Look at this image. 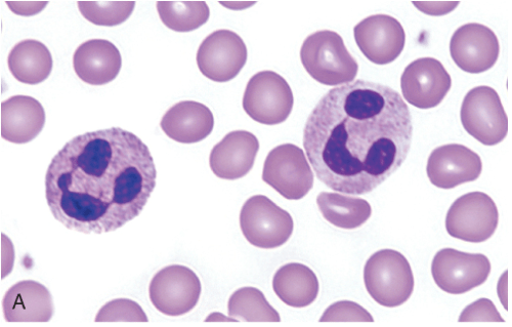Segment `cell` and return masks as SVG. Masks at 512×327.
Instances as JSON below:
<instances>
[{"label": "cell", "instance_id": "cell-8", "mask_svg": "<svg viewBox=\"0 0 512 327\" xmlns=\"http://www.w3.org/2000/svg\"><path fill=\"white\" fill-rule=\"evenodd\" d=\"M263 180L284 198L300 200L312 190L314 173L303 149L283 144L267 156Z\"/></svg>", "mask_w": 512, "mask_h": 327}, {"label": "cell", "instance_id": "cell-14", "mask_svg": "<svg viewBox=\"0 0 512 327\" xmlns=\"http://www.w3.org/2000/svg\"><path fill=\"white\" fill-rule=\"evenodd\" d=\"M357 46L376 65H388L400 57L406 44L401 23L388 15H374L354 29Z\"/></svg>", "mask_w": 512, "mask_h": 327}, {"label": "cell", "instance_id": "cell-11", "mask_svg": "<svg viewBox=\"0 0 512 327\" xmlns=\"http://www.w3.org/2000/svg\"><path fill=\"white\" fill-rule=\"evenodd\" d=\"M491 273L489 259L453 249L441 250L434 258L432 274L439 288L450 295H462L484 284Z\"/></svg>", "mask_w": 512, "mask_h": 327}, {"label": "cell", "instance_id": "cell-1", "mask_svg": "<svg viewBox=\"0 0 512 327\" xmlns=\"http://www.w3.org/2000/svg\"><path fill=\"white\" fill-rule=\"evenodd\" d=\"M412 137V116L402 96L359 79L319 101L307 120L304 147L323 184L365 195L402 167Z\"/></svg>", "mask_w": 512, "mask_h": 327}, {"label": "cell", "instance_id": "cell-16", "mask_svg": "<svg viewBox=\"0 0 512 327\" xmlns=\"http://www.w3.org/2000/svg\"><path fill=\"white\" fill-rule=\"evenodd\" d=\"M483 171L480 155L459 144H449L435 149L428 161L429 179L440 189H453L474 182Z\"/></svg>", "mask_w": 512, "mask_h": 327}, {"label": "cell", "instance_id": "cell-31", "mask_svg": "<svg viewBox=\"0 0 512 327\" xmlns=\"http://www.w3.org/2000/svg\"><path fill=\"white\" fill-rule=\"evenodd\" d=\"M15 262V251L12 241L2 235V278L5 279L13 270Z\"/></svg>", "mask_w": 512, "mask_h": 327}, {"label": "cell", "instance_id": "cell-26", "mask_svg": "<svg viewBox=\"0 0 512 327\" xmlns=\"http://www.w3.org/2000/svg\"><path fill=\"white\" fill-rule=\"evenodd\" d=\"M229 315L249 322H279V313L269 304L265 295L255 288L236 291L228 304Z\"/></svg>", "mask_w": 512, "mask_h": 327}, {"label": "cell", "instance_id": "cell-28", "mask_svg": "<svg viewBox=\"0 0 512 327\" xmlns=\"http://www.w3.org/2000/svg\"><path fill=\"white\" fill-rule=\"evenodd\" d=\"M142 307L130 299H116L104 305L96 316V322H148Z\"/></svg>", "mask_w": 512, "mask_h": 327}, {"label": "cell", "instance_id": "cell-27", "mask_svg": "<svg viewBox=\"0 0 512 327\" xmlns=\"http://www.w3.org/2000/svg\"><path fill=\"white\" fill-rule=\"evenodd\" d=\"M77 5L84 19L105 27L121 25L136 7L135 2H79Z\"/></svg>", "mask_w": 512, "mask_h": 327}, {"label": "cell", "instance_id": "cell-34", "mask_svg": "<svg viewBox=\"0 0 512 327\" xmlns=\"http://www.w3.org/2000/svg\"><path fill=\"white\" fill-rule=\"evenodd\" d=\"M205 321H238L233 317H226L220 313H213L209 317L206 318Z\"/></svg>", "mask_w": 512, "mask_h": 327}, {"label": "cell", "instance_id": "cell-23", "mask_svg": "<svg viewBox=\"0 0 512 327\" xmlns=\"http://www.w3.org/2000/svg\"><path fill=\"white\" fill-rule=\"evenodd\" d=\"M8 64L19 83L35 86L50 77L54 62L50 50L44 44L27 39L13 48Z\"/></svg>", "mask_w": 512, "mask_h": 327}, {"label": "cell", "instance_id": "cell-20", "mask_svg": "<svg viewBox=\"0 0 512 327\" xmlns=\"http://www.w3.org/2000/svg\"><path fill=\"white\" fill-rule=\"evenodd\" d=\"M160 126L168 138L178 143L194 144L212 133L215 117L207 106L195 101H183L164 114Z\"/></svg>", "mask_w": 512, "mask_h": 327}, {"label": "cell", "instance_id": "cell-9", "mask_svg": "<svg viewBox=\"0 0 512 327\" xmlns=\"http://www.w3.org/2000/svg\"><path fill=\"white\" fill-rule=\"evenodd\" d=\"M499 222L494 200L484 192H471L459 197L446 217L450 236L473 243L490 239Z\"/></svg>", "mask_w": 512, "mask_h": 327}, {"label": "cell", "instance_id": "cell-15", "mask_svg": "<svg viewBox=\"0 0 512 327\" xmlns=\"http://www.w3.org/2000/svg\"><path fill=\"white\" fill-rule=\"evenodd\" d=\"M450 53L461 70L480 74L496 64L500 54L499 40L494 31L485 25L465 24L453 34Z\"/></svg>", "mask_w": 512, "mask_h": 327}, {"label": "cell", "instance_id": "cell-7", "mask_svg": "<svg viewBox=\"0 0 512 327\" xmlns=\"http://www.w3.org/2000/svg\"><path fill=\"white\" fill-rule=\"evenodd\" d=\"M460 117L465 131L486 146L501 143L508 134V117L498 93L490 87L469 91Z\"/></svg>", "mask_w": 512, "mask_h": 327}, {"label": "cell", "instance_id": "cell-33", "mask_svg": "<svg viewBox=\"0 0 512 327\" xmlns=\"http://www.w3.org/2000/svg\"><path fill=\"white\" fill-rule=\"evenodd\" d=\"M7 5L17 15L31 16L44 10L48 6V3H42L39 7L34 9H30V7L32 8L35 3H7Z\"/></svg>", "mask_w": 512, "mask_h": 327}, {"label": "cell", "instance_id": "cell-25", "mask_svg": "<svg viewBox=\"0 0 512 327\" xmlns=\"http://www.w3.org/2000/svg\"><path fill=\"white\" fill-rule=\"evenodd\" d=\"M157 11L163 24L176 32H191L209 20L205 2H159Z\"/></svg>", "mask_w": 512, "mask_h": 327}, {"label": "cell", "instance_id": "cell-6", "mask_svg": "<svg viewBox=\"0 0 512 327\" xmlns=\"http://www.w3.org/2000/svg\"><path fill=\"white\" fill-rule=\"evenodd\" d=\"M293 104V93L287 81L273 71L253 75L243 97V108L248 116L266 126L283 124Z\"/></svg>", "mask_w": 512, "mask_h": 327}, {"label": "cell", "instance_id": "cell-5", "mask_svg": "<svg viewBox=\"0 0 512 327\" xmlns=\"http://www.w3.org/2000/svg\"><path fill=\"white\" fill-rule=\"evenodd\" d=\"M244 237L253 247L272 250L282 247L293 233L290 214L264 195L250 197L240 214Z\"/></svg>", "mask_w": 512, "mask_h": 327}, {"label": "cell", "instance_id": "cell-29", "mask_svg": "<svg viewBox=\"0 0 512 327\" xmlns=\"http://www.w3.org/2000/svg\"><path fill=\"white\" fill-rule=\"evenodd\" d=\"M321 322L358 321L373 322L372 315L357 303L340 301L328 307L320 319Z\"/></svg>", "mask_w": 512, "mask_h": 327}, {"label": "cell", "instance_id": "cell-2", "mask_svg": "<svg viewBox=\"0 0 512 327\" xmlns=\"http://www.w3.org/2000/svg\"><path fill=\"white\" fill-rule=\"evenodd\" d=\"M148 146L120 128L73 138L53 158L46 197L54 218L69 230L103 234L136 219L155 187Z\"/></svg>", "mask_w": 512, "mask_h": 327}, {"label": "cell", "instance_id": "cell-32", "mask_svg": "<svg viewBox=\"0 0 512 327\" xmlns=\"http://www.w3.org/2000/svg\"><path fill=\"white\" fill-rule=\"evenodd\" d=\"M458 5L459 3H414L419 11L433 16L446 15L455 10Z\"/></svg>", "mask_w": 512, "mask_h": 327}, {"label": "cell", "instance_id": "cell-30", "mask_svg": "<svg viewBox=\"0 0 512 327\" xmlns=\"http://www.w3.org/2000/svg\"><path fill=\"white\" fill-rule=\"evenodd\" d=\"M460 322L489 321L504 322L496 306L489 299H480L467 306L459 317Z\"/></svg>", "mask_w": 512, "mask_h": 327}, {"label": "cell", "instance_id": "cell-3", "mask_svg": "<svg viewBox=\"0 0 512 327\" xmlns=\"http://www.w3.org/2000/svg\"><path fill=\"white\" fill-rule=\"evenodd\" d=\"M301 59L311 77L324 86L351 84L359 71L343 37L330 30L318 31L306 38Z\"/></svg>", "mask_w": 512, "mask_h": 327}, {"label": "cell", "instance_id": "cell-24", "mask_svg": "<svg viewBox=\"0 0 512 327\" xmlns=\"http://www.w3.org/2000/svg\"><path fill=\"white\" fill-rule=\"evenodd\" d=\"M317 204L323 217L335 227L353 230L363 226L371 217L370 203L361 198L322 192Z\"/></svg>", "mask_w": 512, "mask_h": 327}, {"label": "cell", "instance_id": "cell-13", "mask_svg": "<svg viewBox=\"0 0 512 327\" xmlns=\"http://www.w3.org/2000/svg\"><path fill=\"white\" fill-rule=\"evenodd\" d=\"M452 87L443 64L434 58H421L407 66L401 77L404 99L419 109L440 105Z\"/></svg>", "mask_w": 512, "mask_h": 327}, {"label": "cell", "instance_id": "cell-21", "mask_svg": "<svg viewBox=\"0 0 512 327\" xmlns=\"http://www.w3.org/2000/svg\"><path fill=\"white\" fill-rule=\"evenodd\" d=\"M46 125V111L29 96H14L2 103V137L14 144L33 141Z\"/></svg>", "mask_w": 512, "mask_h": 327}, {"label": "cell", "instance_id": "cell-12", "mask_svg": "<svg viewBox=\"0 0 512 327\" xmlns=\"http://www.w3.org/2000/svg\"><path fill=\"white\" fill-rule=\"evenodd\" d=\"M248 58L243 39L231 30H218L207 36L197 52L200 72L216 83H228L241 72Z\"/></svg>", "mask_w": 512, "mask_h": 327}, {"label": "cell", "instance_id": "cell-22", "mask_svg": "<svg viewBox=\"0 0 512 327\" xmlns=\"http://www.w3.org/2000/svg\"><path fill=\"white\" fill-rule=\"evenodd\" d=\"M273 289L278 298L286 305L293 308H305L316 301L320 284L316 274L308 266L291 263L276 272Z\"/></svg>", "mask_w": 512, "mask_h": 327}, {"label": "cell", "instance_id": "cell-19", "mask_svg": "<svg viewBox=\"0 0 512 327\" xmlns=\"http://www.w3.org/2000/svg\"><path fill=\"white\" fill-rule=\"evenodd\" d=\"M3 309L8 322H49L54 315V302L44 284L23 280L6 293Z\"/></svg>", "mask_w": 512, "mask_h": 327}, {"label": "cell", "instance_id": "cell-4", "mask_svg": "<svg viewBox=\"0 0 512 327\" xmlns=\"http://www.w3.org/2000/svg\"><path fill=\"white\" fill-rule=\"evenodd\" d=\"M364 282L371 298L388 308L403 305L414 291L410 263L394 250H381L369 258L364 268Z\"/></svg>", "mask_w": 512, "mask_h": 327}, {"label": "cell", "instance_id": "cell-17", "mask_svg": "<svg viewBox=\"0 0 512 327\" xmlns=\"http://www.w3.org/2000/svg\"><path fill=\"white\" fill-rule=\"evenodd\" d=\"M259 150L260 142L253 134L231 132L211 150L210 169L223 180L241 179L252 170Z\"/></svg>", "mask_w": 512, "mask_h": 327}, {"label": "cell", "instance_id": "cell-10", "mask_svg": "<svg viewBox=\"0 0 512 327\" xmlns=\"http://www.w3.org/2000/svg\"><path fill=\"white\" fill-rule=\"evenodd\" d=\"M201 281L190 268L172 265L153 277L149 295L153 306L167 316H182L191 312L201 296Z\"/></svg>", "mask_w": 512, "mask_h": 327}, {"label": "cell", "instance_id": "cell-18", "mask_svg": "<svg viewBox=\"0 0 512 327\" xmlns=\"http://www.w3.org/2000/svg\"><path fill=\"white\" fill-rule=\"evenodd\" d=\"M122 58L109 40L92 39L80 45L73 56V67L83 83L105 86L119 74Z\"/></svg>", "mask_w": 512, "mask_h": 327}]
</instances>
